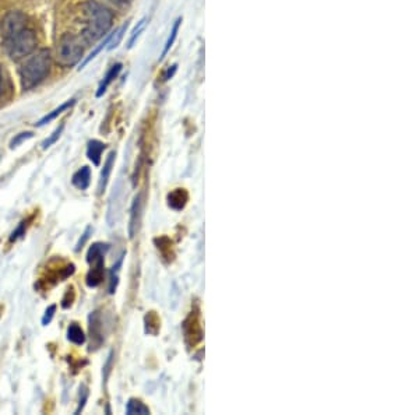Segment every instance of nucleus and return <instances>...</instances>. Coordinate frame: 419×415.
I'll list each match as a JSON object with an SVG mask.
<instances>
[{"mask_svg":"<svg viewBox=\"0 0 419 415\" xmlns=\"http://www.w3.org/2000/svg\"><path fill=\"white\" fill-rule=\"evenodd\" d=\"M83 14L85 22L80 35L83 43H95L108 35L113 24V13L108 7L98 3L97 0H87L83 5Z\"/></svg>","mask_w":419,"mask_h":415,"instance_id":"1","label":"nucleus"},{"mask_svg":"<svg viewBox=\"0 0 419 415\" xmlns=\"http://www.w3.org/2000/svg\"><path fill=\"white\" fill-rule=\"evenodd\" d=\"M51 66H52V55L46 48L39 49L37 52L31 53L30 56H27L18 68L22 89L27 91L41 84L51 72Z\"/></svg>","mask_w":419,"mask_h":415,"instance_id":"2","label":"nucleus"},{"mask_svg":"<svg viewBox=\"0 0 419 415\" xmlns=\"http://www.w3.org/2000/svg\"><path fill=\"white\" fill-rule=\"evenodd\" d=\"M37 43L38 39L35 31L31 28H24L17 35L3 41V47H5L7 56L11 60L18 62L21 59H26L27 56L35 52Z\"/></svg>","mask_w":419,"mask_h":415,"instance_id":"3","label":"nucleus"},{"mask_svg":"<svg viewBox=\"0 0 419 415\" xmlns=\"http://www.w3.org/2000/svg\"><path fill=\"white\" fill-rule=\"evenodd\" d=\"M84 43L81 38L72 32H64L59 38L56 47V59L58 63L63 67H73L83 59Z\"/></svg>","mask_w":419,"mask_h":415,"instance_id":"4","label":"nucleus"},{"mask_svg":"<svg viewBox=\"0 0 419 415\" xmlns=\"http://www.w3.org/2000/svg\"><path fill=\"white\" fill-rule=\"evenodd\" d=\"M182 330H183L184 342L189 348L196 347L199 342H201L203 337H204V331L201 326V315H200L199 306H194L188 317L184 319L182 323Z\"/></svg>","mask_w":419,"mask_h":415,"instance_id":"5","label":"nucleus"},{"mask_svg":"<svg viewBox=\"0 0 419 415\" xmlns=\"http://www.w3.org/2000/svg\"><path fill=\"white\" fill-rule=\"evenodd\" d=\"M27 28V16L18 10L9 11L0 22V35L3 41L14 37L18 32Z\"/></svg>","mask_w":419,"mask_h":415,"instance_id":"6","label":"nucleus"},{"mask_svg":"<svg viewBox=\"0 0 419 415\" xmlns=\"http://www.w3.org/2000/svg\"><path fill=\"white\" fill-rule=\"evenodd\" d=\"M89 321V336H91V345L89 350H98L104 344V333H102V320L100 312H92L88 317Z\"/></svg>","mask_w":419,"mask_h":415,"instance_id":"7","label":"nucleus"},{"mask_svg":"<svg viewBox=\"0 0 419 415\" xmlns=\"http://www.w3.org/2000/svg\"><path fill=\"white\" fill-rule=\"evenodd\" d=\"M140 218H142V195H138L133 199L130 207V221H129V238L133 239L136 237L137 231H138V225H140Z\"/></svg>","mask_w":419,"mask_h":415,"instance_id":"8","label":"nucleus"},{"mask_svg":"<svg viewBox=\"0 0 419 415\" xmlns=\"http://www.w3.org/2000/svg\"><path fill=\"white\" fill-rule=\"evenodd\" d=\"M168 205L175 211L183 210L189 201V193L188 190L183 188H179V189L172 190L171 193H168L167 196Z\"/></svg>","mask_w":419,"mask_h":415,"instance_id":"9","label":"nucleus"},{"mask_svg":"<svg viewBox=\"0 0 419 415\" xmlns=\"http://www.w3.org/2000/svg\"><path fill=\"white\" fill-rule=\"evenodd\" d=\"M94 264V267L91 268L88 271V274H87V279H85V283H87V285H88L89 288H95V287H98V285L102 283V280H104V259H100V260H97V262L92 263Z\"/></svg>","mask_w":419,"mask_h":415,"instance_id":"10","label":"nucleus"},{"mask_svg":"<svg viewBox=\"0 0 419 415\" xmlns=\"http://www.w3.org/2000/svg\"><path fill=\"white\" fill-rule=\"evenodd\" d=\"M115 157L116 153L115 151H112V153L108 155V158H106V161H105L104 169H102V172H101L100 182H98V195H102L104 190L106 189V185H108L109 176L110 174H112V168H113V164H115Z\"/></svg>","mask_w":419,"mask_h":415,"instance_id":"11","label":"nucleus"},{"mask_svg":"<svg viewBox=\"0 0 419 415\" xmlns=\"http://www.w3.org/2000/svg\"><path fill=\"white\" fill-rule=\"evenodd\" d=\"M105 148L106 146L100 140H89L87 144V157L95 167H98L101 164V157H102Z\"/></svg>","mask_w":419,"mask_h":415,"instance_id":"12","label":"nucleus"},{"mask_svg":"<svg viewBox=\"0 0 419 415\" xmlns=\"http://www.w3.org/2000/svg\"><path fill=\"white\" fill-rule=\"evenodd\" d=\"M122 70V63H115L112 67L106 72V74H105L104 80L101 81L100 87H98V91H97V97L100 98V97H102V95L106 93V89H108V87H109L110 84H112V81L119 76V73H121Z\"/></svg>","mask_w":419,"mask_h":415,"instance_id":"13","label":"nucleus"},{"mask_svg":"<svg viewBox=\"0 0 419 415\" xmlns=\"http://www.w3.org/2000/svg\"><path fill=\"white\" fill-rule=\"evenodd\" d=\"M108 250H109V245L108 243H104V242L92 243V246L89 247L88 253H87V262L89 264H92L97 260L104 259V256L108 253Z\"/></svg>","mask_w":419,"mask_h":415,"instance_id":"14","label":"nucleus"},{"mask_svg":"<svg viewBox=\"0 0 419 415\" xmlns=\"http://www.w3.org/2000/svg\"><path fill=\"white\" fill-rule=\"evenodd\" d=\"M89 179H91V171H89L88 167H83V168H80L79 171L73 175L72 182H73V185L77 189L85 190L88 189L89 182H91Z\"/></svg>","mask_w":419,"mask_h":415,"instance_id":"15","label":"nucleus"},{"mask_svg":"<svg viewBox=\"0 0 419 415\" xmlns=\"http://www.w3.org/2000/svg\"><path fill=\"white\" fill-rule=\"evenodd\" d=\"M74 104H76V100H70V101H67V102H64V104H62V105L59 106V108H56V109H53L52 112H49V113H48L46 116H43V118H42L41 121H38L37 123H35V125H37L38 127L45 126V125H48L49 122L55 121V119H56V118H58L59 115H62V113H63V112H64V110L68 109V108H72V106H73Z\"/></svg>","mask_w":419,"mask_h":415,"instance_id":"16","label":"nucleus"},{"mask_svg":"<svg viewBox=\"0 0 419 415\" xmlns=\"http://www.w3.org/2000/svg\"><path fill=\"white\" fill-rule=\"evenodd\" d=\"M126 414L127 415H134V414L148 415L150 414V408H148L144 403H142L140 400L130 399L129 401H127V404H126Z\"/></svg>","mask_w":419,"mask_h":415,"instance_id":"17","label":"nucleus"},{"mask_svg":"<svg viewBox=\"0 0 419 415\" xmlns=\"http://www.w3.org/2000/svg\"><path fill=\"white\" fill-rule=\"evenodd\" d=\"M67 338L68 341H72L76 345H81L85 342V334H84L83 329L77 325V323H73L70 325L67 329Z\"/></svg>","mask_w":419,"mask_h":415,"instance_id":"18","label":"nucleus"},{"mask_svg":"<svg viewBox=\"0 0 419 415\" xmlns=\"http://www.w3.org/2000/svg\"><path fill=\"white\" fill-rule=\"evenodd\" d=\"M180 22H182V17H179L178 20L173 22L172 30H171V35H169L167 43H165V48H164L162 53H161L159 62H162L164 58L167 56V53L171 51V48L173 47V43H175V41H176V38H178V32H179V27H180Z\"/></svg>","mask_w":419,"mask_h":415,"instance_id":"19","label":"nucleus"},{"mask_svg":"<svg viewBox=\"0 0 419 415\" xmlns=\"http://www.w3.org/2000/svg\"><path fill=\"white\" fill-rule=\"evenodd\" d=\"M113 34H115V32H110V34H108V35H106V37H105V39H104V41H102V42H101L100 45H98V47L95 48L94 51H92V52L89 53L88 56H87V58L84 59L83 62H81V63H80V67H79V70H83V68L85 67V66H87V64H88L89 62H91V60H92V59H94V58H97V55H98V53H101V52H102V51H104L105 48L108 47V43H109V41H110V39H112V37H113Z\"/></svg>","mask_w":419,"mask_h":415,"instance_id":"20","label":"nucleus"},{"mask_svg":"<svg viewBox=\"0 0 419 415\" xmlns=\"http://www.w3.org/2000/svg\"><path fill=\"white\" fill-rule=\"evenodd\" d=\"M144 321H146V333L154 336V334H157L158 331H159L161 321L158 319V316L155 315V312H150L148 315H146Z\"/></svg>","mask_w":419,"mask_h":415,"instance_id":"21","label":"nucleus"},{"mask_svg":"<svg viewBox=\"0 0 419 415\" xmlns=\"http://www.w3.org/2000/svg\"><path fill=\"white\" fill-rule=\"evenodd\" d=\"M123 256H125V253L122 255L121 259L118 260V263H116L115 266L112 267V270H110V281H109V287H108V292H109L110 295H113L116 292V288H118V284H119V277H118V271H119V267L122 266V262H123Z\"/></svg>","mask_w":419,"mask_h":415,"instance_id":"22","label":"nucleus"},{"mask_svg":"<svg viewBox=\"0 0 419 415\" xmlns=\"http://www.w3.org/2000/svg\"><path fill=\"white\" fill-rule=\"evenodd\" d=\"M127 27H129V21L126 22V24H123V26L113 34V37H112V39H110L109 43H108V47H106L108 51H113L115 48L119 47V43H121L122 39H123V35H125L126 30H127Z\"/></svg>","mask_w":419,"mask_h":415,"instance_id":"23","label":"nucleus"},{"mask_svg":"<svg viewBox=\"0 0 419 415\" xmlns=\"http://www.w3.org/2000/svg\"><path fill=\"white\" fill-rule=\"evenodd\" d=\"M63 129H64V126H63V125H60V126H59L58 129H56V130L53 131V133H52V134H51V136L48 137L46 140H43V143H42V144H41V146H42V150H46V148H49V147H51V146H53L55 143L58 142L59 137L62 136Z\"/></svg>","mask_w":419,"mask_h":415,"instance_id":"24","label":"nucleus"},{"mask_svg":"<svg viewBox=\"0 0 419 415\" xmlns=\"http://www.w3.org/2000/svg\"><path fill=\"white\" fill-rule=\"evenodd\" d=\"M146 21H147V18H142L140 21L137 22L136 28H134V30H133V32H131L130 39H129V43H127V47L133 48V45L136 43L137 38L140 37V34H142V31L144 30V27H146Z\"/></svg>","mask_w":419,"mask_h":415,"instance_id":"25","label":"nucleus"},{"mask_svg":"<svg viewBox=\"0 0 419 415\" xmlns=\"http://www.w3.org/2000/svg\"><path fill=\"white\" fill-rule=\"evenodd\" d=\"M32 137H34V133H32V131H22V133H18V134H16V137L11 140L10 148L18 147L21 143L27 142L28 139H32Z\"/></svg>","mask_w":419,"mask_h":415,"instance_id":"26","label":"nucleus"},{"mask_svg":"<svg viewBox=\"0 0 419 415\" xmlns=\"http://www.w3.org/2000/svg\"><path fill=\"white\" fill-rule=\"evenodd\" d=\"M26 228H27V221H21L20 225L17 226V229H14V231L11 232L10 242H14V241H17V239H20V238L24 237V235H26Z\"/></svg>","mask_w":419,"mask_h":415,"instance_id":"27","label":"nucleus"},{"mask_svg":"<svg viewBox=\"0 0 419 415\" xmlns=\"http://www.w3.org/2000/svg\"><path fill=\"white\" fill-rule=\"evenodd\" d=\"M80 403H79V407H77V410H76V412L74 414H80L81 411H83L84 405H85V401H87V399H88V389L85 387V386H81L80 387Z\"/></svg>","mask_w":419,"mask_h":415,"instance_id":"28","label":"nucleus"},{"mask_svg":"<svg viewBox=\"0 0 419 415\" xmlns=\"http://www.w3.org/2000/svg\"><path fill=\"white\" fill-rule=\"evenodd\" d=\"M91 234H92V226H87L85 231H84L83 237L80 238V241L77 242V245H76V252H79L80 249L85 245V242L88 241L89 237H91Z\"/></svg>","mask_w":419,"mask_h":415,"instance_id":"29","label":"nucleus"},{"mask_svg":"<svg viewBox=\"0 0 419 415\" xmlns=\"http://www.w3.org/2000/svg\"><path fill=\"white\" fill-rule=\"evenodd\" d=\"M55 312H56V305H51L45 310V315L42 317V325L43 326H48L51 321H52L53 316H55Z\"/></svg>","mask_w":419,"mask_h":415,"instance_id":"30","label":"nucleus"},{"mask_svg":"<svg viewBox=\"0 0 419 415\" xmlns=\"http://www.w3.org/2000/svg\"><path fill=\"white\" fill-rule=\"evenodd\" d=\"M112 359H113V352H110L109 357H108V361H106V365H105V373H104V379L106 380L108 379V375H109L110 372V366H112Z\"/></svg>","mask_w":419,"mask_h":415,"instance_id":"31","label":"nucleus"},{"mask_svg":"<svg viewBox=\"0 0 419 415\" xmlns=\"http://www.w3.org/2000/svg\"><path fill=\"white\" fill-rule=\"evenodd\" d=\"M108 2L116 6V7H126V6L130 5L133 0H108Z\"/></svg>","mask_w":419,"mask_h":415,"instance_id":"32","label":"nucleus"},{"mask_svg":"<svg viewBox=\"0 0 419 415\" xmlns=\"http://www.w3.org/2000/svg\"><path fill=\"white\" fill-rule=\"evenodd\" d=\"M176 68H178V64H173L172 67L168 68L167 73H165V76H164V80H165V81H168L169 79H172L173 74H175V72H176Z\"/></svg>","mask_w":419,"mask_h":415,"instance_id":"33","label":"nucleus"},{"mask_svg":"<svg viewBox=\"0 0 419 415\" xmlns=\"http://www.w3.org/2000/svg\"><path fill=\"white\" fill-rule=\"evenodd\" d=\"M73 295V289H67V292H66V296H68V295ZM74 298V295L73 296H72V298H70V299H73ZM72 304H73V302H72V301H70V302H67V299H63L62 301V306L63 308H64V309H67V308H70V306H72Z\"/></svg>","mask_w":419,"mask_h":415,"instance_id":"34","label":"nucleus"},{"mask_svg":"<svg viewBox=\"0 0 419 415\" xmlns=\"http://www.w3.org/2000/svg\"><path fill=\"white\" fill-rule=\"evenodd\" d=\"M5 93V76H3V70L0 66V97Z\"/></svg>","mask_w":419,"mask_h":415,"instance_id":"35","label":"nucleus"}]
</instances>
